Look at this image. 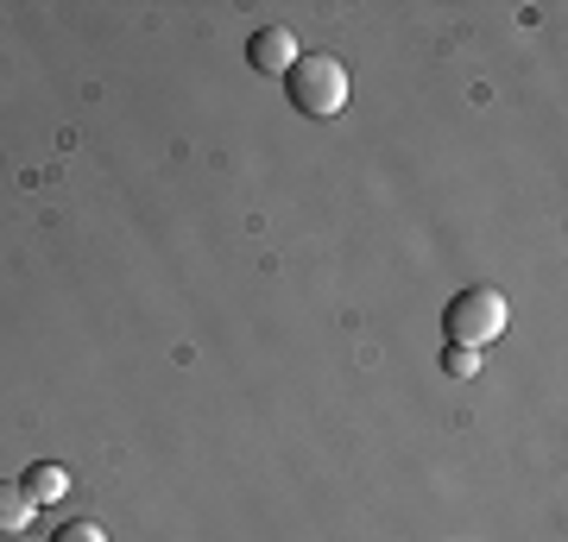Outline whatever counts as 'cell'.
Masks as SVG:
<instances>
[{
	"label": "cell",
	"instance_id": "6da1fadb",
	"mask_svg": "<svg viewBox=\"0 0 568 542\" xmlns=\"http://www.w3.org/2000/svg\"><path fill=\"white\" fill-rule=\"evenodd\" d=\"M347 63L328 58V51H304V58L284 70V95H291V108L297 114H310V121H328V114H342L347 108Z\"/></svg>",
	"mask_w": 568,
	"mask_h": 542
},
{
	"label": "cell",
	"instance_id": "7a4b0ae2",
	"mask_svg": "<svg viewBox=\"0 0 568 542\" xmlns=\"http://www.w3.org/2000/svg\"><path fill=\"white\" fill-rule=\"evenodd\" d=\"M506 321H511V309H506V297L499 290H487V284H474V290H462V297L443 309V335H448V347H493L499 335H506Z\"/></svg>",
	"mask_w": 568,
	"mask_h": 542
},
{
	"label": "cell",
	"instance_id": "3957f363",
	"mask_svg": "<svg viewBox=\"0 0 568 542\" xmlns=\"http://www.w3.org/2000/svg\"><path fill=\"white\" fill-rule=\"evenodd\" d=\"M297 58H304V39H297L291 25H260L253 44H246V63H253L260 76H284Z\"/></svg>",
	"mask_w": 568,
	"mask_h": 542
},
{
	"label": "cell",
	"instance_id": "277c9868",
	"mask_svg": "<svg viewBox=\"0 0 568 542\" xmlns=\"http://www.w3.org/2000/svg\"><path fill=\"white\" fill-rule=\"evenodd\" d=\"M20 485H26V499H32V504H58L63 492H70V473H63L58 461H39V467H26Z\"/></svg>",
	"mask_w": 568,
	"mask_h": 542
},
{
	"label": "cell",
	"instance_id": "5b68a950",
	"mask_svg": "<svg viewBox=\"0 0 568 542\" xmlns=\"http://www.w3.org/2000/svg\"><path fill=\"white\" fill-rule=\"evenodd\" d=\"M32 511H39V504L26 499L20 480H0V536H20L26 523H32Z\"/></svg>",
	"mask_w": 568,
	"mask_h": 542
},
{
	"label": "cell",
	"instance_id": "8992f818",
	"mask_svg": "<svg viewBox=\"0 0 568 542\" xmlns=\"http://www.w3.org/2000/svg\"><path fill=\"white\" fill-rule=\"evenodd\" d=\"M443 372L448 379H474L480 372V354L474 347H443Z\"/></svg>",
	"mask_w": 568,
	"mask_h": 542
},
{
	"label": "cell",
	"instance_id": "52a82bcc",
	"mask_svg": "<svg viewBox=\"0 0 568 542\" xmlns=\"http://www.w3.org/2000/svg\"><path fill=\"white\" fill-rule=\"evenodd\" d=\"M51 542H108V530H102V523H89V518H77V523H63Z\"/></svg>",
	"mask_w": 568,
	"mask_h": 542
}]
</instances>
